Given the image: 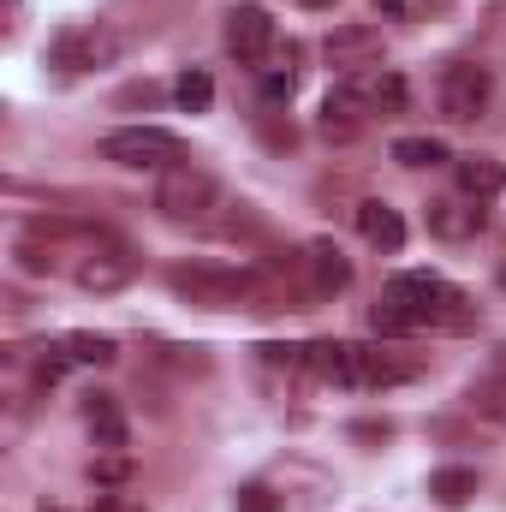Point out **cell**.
I'll return each instance as SVG.
<instances>
[{"mask_svg": "<svg viewBox=\"0 0 506 512\" xmlns=\"http://www.w3.org/2000/svg\"><path fill=\"white\" fill-rule=\"evenodd\" d=\"M137 268H143L137 251H126V245H102V239H96V245L84 251V262L72 268V280H78L84 292H120V286L137 280Z\"/></svg>", "mask_w": 506, "mask_h": 512, "instance_id": "ba28073f", "label": "cell"}, {"mask_svg": "<svg viewBox=\"0 0 506 512\" xmlns=\"http://www.w3.org/2000/svg\"><path fill=\"white\" fill-rule=\"evenodd\" d=\"M501 286H506V268H501Z\"/></svg>", "mask_w": 506, "mask_h": 512, "instance_id": "f546056e", "label": "cell"}, {"mask_svg": "<svg viewBox=\"0 0 506 512\" xmlns=\"http://www.w3.org/2000/svg\"><path fill=\"white\" fill-rule=\"evenodd\" d=\"M340 84H346V96H352L370 120H399V114L411 108V84H405L393 66H364V72H346Z\"/></svg>", "mask_w": 506, "mask_h": 512, "instance_id": "52a82bcc", "label": "cell"}, {"mask_svg": "<svg viewBox=\"0 0 506 512\" xmlns=\"http://www.w3.org/2000/svg\"><path fill=\"white\" fill-rule=\"evenodd\" d=\"M489 96H495V78H489V66H477V60H453V66L441 72V84H435L441 120H453V126L483 120V114H489Z\"/></svg>", "mask_w": 506, "mask_h": 512, "instance_id": "5b68a950", "label": "cell"}, {"mask_svg": "<svg viewBox=\"0 0 506 512\" xmlns=\"http://www.w3.org/2000/svg\"><path fill=\"white\" fill-rule=\"evenodd\" d=\"M292 84H298V78H292V66H286V72H280V66H262V96H268V102H286V96H292Z\"/></svg>", "mask_w": 506, "mask_h": 512, "instance_id": "484cf974", "label": "cell"}, {"mask_svg": "<svg viewBox=\"0 0 506 512\" xmlns=\"http://www.w3.org/2000/svg\"><path fill=\"white\" fill-rule=\"evenodd\" d=\"M233 512H280V495H274L268 483H245V489L233 495Z\"/></svg>", "mask_w": 506, "mask_h": 512, "instance_id": "cb8c5ba5", "label": "cell"}, {"mask_svg": "<svg viewBox=\"0 0 506 512\" xmlns=\"http://www.w3.org/2000/svg\"><path fill=\"white\" fill-rule=\"evenodd\" d=\"M352 221H358V233H364V245L370 251H405V221H399V209L393 203H381V197H364L358 209H352Z\"/></svg>", "mask_w": 506, "mask_h": 512, "instance_id": "4fadbf2b", "label": "cell"}, {"mask_svg": "<svg viewBox=\"0 0 506 512\" xmlns=\"http://www.w3.org/2000/svg\"><path fill=\"white\" fill-rule=\"evenodd\" d=\"M471 405H477L483 417H495V423H506V382H483L477 393H471Z\"/></svg>", "mask_w": 506, "mask_h": 512, "instance_id": "d4e9b609", "label": "cell"}, {"mask_svg": "<svg viewBox=\"0 0 506 512\" xmlns=\"http://www.w3.org/2000/svg\"><path fill=\"white\" fill-rule=\"evenodd\" d=\"M423 221H429V233L447 239V245H471V239L489 233V209H483L477 197H465V191H459V197H435Z\"/></svg>", "mask_w": 506, "mask_h": 512, "instance_id": "9c48e42d", "label": "cell"}, {"mask_svg": "<svg viewBox=\"0 0 506 512\" xmlns=\"http://www.w3.org/2000/svg\"><path fill=\"white\" fill-rule=\"evenodd\" d=\"M453 179H459V191L477 197V203H489L495 191H506V167L495 155H453Z\"/></svg>", "mask_w": 506, "mask_h": 512, "instance_id": "2e32d148", "label": "cell"}, {"mask_svg": "<svg viewBox=\"0 0 506 512\" xmlns=\"http://www.w3.org/2000/svg\"><path fill=\"white\" fill-rule=\"evenodd\" d=\"M84 417H90V441L96 453H126V417L114 405V393H84Z\"/></svg>", "mask_w": 506, "mask_h": 512, "instance_id": "9a60e30c", "label": "cell"}, {"mask_svg": "<svg viewBox=\"0 0 506 512\" xmlns=\"http://www.w3.org/2000/svg\"><path fill=\"white\" fill-rule=\"evenodd\" d=\"M316 126H322L328 143H352V137H364V131H370V114L346 96V84H334V90L322 96V120H316Z\"/></svg>", "mask_w": 506, "mask_h": 512, "instance_id": "5bb4252c", "label": "cell"}, {"mask_svg": "<svg viewBox=\"0 0 506 512\" xmlns=\"http://www.w3.org/2000/svg\"><path fill=\"white\" fill-rule=\"evenodd\" d=\"M370 6H376V12H387V18H399V12H405V0H370Z\"/></svg>", "mask_w": 506, "mask_h": 512, "instance_id": "83f0119b", "label": "cell"}, {"mask_svg": "<svg viewBox=\"0 0 506 512\" xmlns=\"http://www.w3.org/2000/svg\"><path fill=\"white\" fill-rule=\"evenodd\" d=\"M90 483H126V459L114 453V459H102V465H90Z\"/></svg>", "mask_w": 506, "mask_h": 512, "instance_id": "4316f807", "label": "cell"}, {"mask_svg": "<svg viewBox=\"0 0 506 512\" xmlns=\"http://www.w3.org/2000/svg\"><path fill=\"white\" fill-rule=\"evenodd\" d=\"M167 286L203 310H268L262 304V286L239 268H209V262H191V268H173Z\"/></svg>", "mask_w": 506, "mask_h": 512, "instance_id": "3957f363", "label": "cell"}, {"mask_svg": "<svg viewBox=\"0 0 506 512\" xmlns=\"http://www.w3.org/2000/svg\"><path fill=\"white\" fill-rule=\"evenodd\" d=\"M221 36H227V54H233V60L262 66L268 48H274V18H268V6H233Z\"/></svg>", "mask_w": 506, "mask_h": 512, "instance_id": "8fae6325", "label": "cell"}, {"mask_svg": "<svg viewBox=\"0 0 506 512\" xmlns=\"http://www.w3.org/2000/svg\"><path fill=\"white\" fill-rule=\"evenodd\" d=\"M429 495L441 501V507H471V495H477V471L471 465H441V471H429Z\"/></svg>", "mask_w": 506, "mask_h": 512, "instance_id": "ac0fdd59", "label": "cell"}, {"mask_svg": "<svg viewBox=\"0 0 506 512\" xmlns=\"http://www.w3.org/2000/svg\"><path fill=\"white\" fill-rule=\"evenodd\" d=\"M173 102H179V114H209V108H215V78L197 72V66L179 72V78H173Z\"/></svg>", "mask_w": 506, "mask_h": 512, "instance_id": "d6986e66", "label": "cell"}, {"mask_svg": "<svg viewBox=\"0 0 506 512\" xmlns=\"http://www.w3.org/2000/svg\"><path fill=\"white\" fill-rule=\"evenodd\" d=\"M304 262H310V286H316L322 298H328V292H346V286H352V262H346V251H340V245L316 239Z\"/></svg>", "mask_w": 506, "mask_h": 512, "instance_id": "e0dca14e", "label": "cell"}, {"mask_svg": "<svg viewBox=\"0 0 506 512\" xmlns=\"http://www.w3.org/2000/svg\"><path fill=\"white\" fill-rule=\"evenodd\" d=\"M66 352H72V364H96V370H108L120 358L114 334H66Z\"/></svg>", "mask_w": 506, "mask_h": 512, "instance_id": "44dd1931", "label": "cell"}, {"mask_svg": "<svg viewBox=\"0 0 506 512\" xmlns=\"http://www.w3.org/2000/svg\"><path fill=\"white\" fill-rule=\"evenodd\" d=\"M155 209H161V221H173V227H215L221 209H233V203H227V185H221L209 167L179 161V167L161 173V185H155Z\"/></svg>", "mask_w": 506, "mask_h": 512, "instance_id": "7a4b0ae2", "label": "cell"}, {"mask_svg": "<svg viewBox=\"0 0 506 512\" xmlns=\"http://www.w3.org/2000/svg\"><path fill=\"white\" fill-rule=\"evenodd\" d=\"M120 54V36L108 30V24H66V30H54V42H48V60L60 66V72H90V66H108Z\"/></svg>", "mask_w": 506, "mask_h": 512, "instance_id": "8992f818", "label": "cell"}, {"mask_svg": "<svg viewBox=\"0 0 506 512\" xmlns=\"http://www.w3.org/2000/svg\"><path fill=\"white\" fill-rule=\"evenodd\" d=\"M393 161H399V167H441V161H453V155H447L441 137H399V143H393Z\"/></svg>", "mask_w": 506, "mask_h": 512, "instance_id": "ffe728a7", "label": "cell"}, {"mask_svg": "<svg viewBox=\"0 0 506 512\" xmlns=\"http://www.w3.org/2000/svg\"><path fill=\"white\" fill-rule=\"evenodd\" d=\"M387 304H399L417 334H423V328H435V334H465V328H477V304H471L453 280H441V274H429V268L393 274V280H387Z\"/></svg>", "mask_w": 506, "mask_h": 512, "instance_id": "6da1fadb", "label": "cell"}, {"mask_svg": "<svg viewBox=\"0 0 506 512\" xmlns=\"http://www.w3.org/2000/svg\"><path fill=\"white\" fill-rule=\"evenodd\" d=\"M12 262H18V274H60V251H54V245H42L36 233L12 251Z\"/></svg>", "mask_w": 506, "mask_h": 512, "instance_id": "7402d4cb", "label": "cell"}, {"mask_svg": "<svg viewBox=\"0 0 506 512\" xmlns=\"http://www.w3.org/2000/svg\"><path fill=\"white\" fill-rule=\"evenodd\" d=\"M322 54H328V66H340V72H364V66H381L387 42H381L376 24H334V30L322 36Z\"/></svg>", "mask_w": 506, "mask_h": 512, "instance_id": "30bf717a", "label": "cell"}, {"mask_svg": "<svg viewBox=\"0 0 506 512\" xmlns=\"http://www.w3.org/2000/svg\"><path fill=\"white\" fill-rule=\"evenodd\" d=\"M298 6H310V12H334V0H298Z\"/></svg>", "mask_w": 506, "mask_h": 512, "instance_id": "f1b7e54d", "label": "cell"}, {"mask_svg": "<svg viewBox=\"0 0 506 512\" xmlns=\"http://www.w3.org/2000/svg\"><path fill=\"white\" fill-rule=\"evenodd\" d=\"M352 370H358V387H399V382H411L423 364L399 358L393 346H352Z\"/></svg>", "mask_w": 506, "mask_h": 512, "instance_id": "7c38bea8", "label": "cell"}, {"mask_svg": "<svg viewBox=\"0 0 506 512\" xmlns=\"http://www.w3.org/2000/svg\"><path fill=\"white\" fill-rule=\"evenodd\" d=\"M370 328H376V334H387V340L417 334V328H411V316H405L399 304H387V298H381V304H370Z\"/></svg>", "mask_w": 506, "mask_h": 512, "instance_id": "603a6c76", "label": "cell"}, {"mask_svg": "<svg viewBox=\"0 0 506 512\" xmlns=\"http://www.w3.org/2000/svg\"><path fill=\"white\" fill-rule=\"evenodd\" d=\"M96 155L114 161V167H131V173H167V167L185 161V143L161 126H120L96 143Z\"/></svg>", "mask_w": 506, "mask_h": 512, "instance_id": "277c9868", "label": "cell"}]
</instances>
